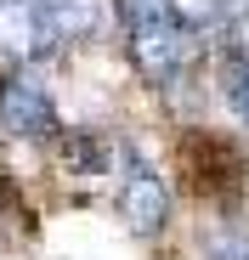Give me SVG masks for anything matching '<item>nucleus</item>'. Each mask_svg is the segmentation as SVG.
Masks as SVG:
<instances>
[{
  "label": "nucleus",
  "mask_w": 249,
  "mask_h": 260,
  "mask_svg": "<svg viewBox=\"0 0 249 260\" xmlns=\"http://www.w3.org/2000/svg\"><path fill=\"white\" fill-rule=\"evenodd\" d=\"M119 17H124V40H131V62L147 85L170 91V85L187 74L198 34L181 17L176 0H119Z\"/></svg>",
  "instance_id": "1"
},
{
  "label": "nucleus",
  "mask_w": 249,
  "mask_h": 260,
  "mask_svg": "<svg viewBox=\"0 0 249 260\" xmlns=\"http://www.w3.org/2000/svg\"><path fill=\"white\" fill-rule=\"evenodd\" d=\"M113 204H119V221L131 226L136 238H153L170 221V192H164L159 170L136 153V147H119V187H113Z\"/></svg>",
  "instance_id": "2"
},
{
  "label": "nucleus",
  "mask_w": 249,
  "mask_h": 260,
  "mask_svg": "<svg viewBox=\"0 0 249 260\" xmlns=\"http://www.w3.org/2000/svg\"><path fill=\"white\" fill-rule=\"evenodd\" d=\"M63 40L51 28L46 0H0V57L6 62H40Z\"/></svg>",
  "instance_id": "3"
},
{
  "label": "nucleus",
  "mask_w": 249,
  "mask_h": 260,
  "mask_svg": "<svg viewBox=\"0 0 249 260\" xmlns=\"http://www.w3.org/2000/svg\"><path fill=\"white\" fill-rule=\"evenodd\" d=\"M0 124H6L12 136H23V142L57 136V102H51V91L34 74H12L6 85H0Z\"/></svg>",
  "instance_id": "4"
},
{
  "label": "nucleus",
  "mask_w": 249,
  "mask_h": 260,
  "mask_svg": "<svg viewBox=\"0 0 249 260\" xmlns=\"http://www.w3.org/2000/svg\"><path fill=\"white\" fill-rule=\"evenodd\" d=\"M57 40H91L102 28V0H46Z\"/></svg>",
  "instance_id": "5"
},
{
  "label": "nucleus",
  "mask_w": 249,
  "mask_h": 260,
  "mask_svg": "<svg viewBox=\"0 0 249 260\" xmlns=\"http://www.w3.org/2000/svg\"><path fill=\"white\" fill-rule=\"evenodd\" d=\"M221 85H227V102L238 108V119L249 124V46H238V51L221 62Z\"/></svg>",
  "instance_id": "6"
},
{
  "label": "nucleus",
  "mask_w": 249,
  "mask_h": 260,
  "mask_svg": "<svg viewBox=\"0 0 249 260\" xmlns=\"http://www.w3.org/2000/svg\"><path fill=\"white\" fill-rule=\"evenodd\" d=\"M210 17H215V28H221L227 40H243V28H249V0H210Z\"/></svg>",
  "instance_id": "7"
},
{
  "label": "nucleus",
  "mask_w": 249,
  "mask_h": 260,
  "mask_svg": "<svg viewBox=\"0 0 249 260\" xmlns=\"http://www.w3.org/2000/svg\"><path fill=\"white\" fill-rule=\"evenodd\" d=\"M210 260H249V232H221L210 243Z\"/></svg>",
  "instance_id": "8"
}]
</instances>
